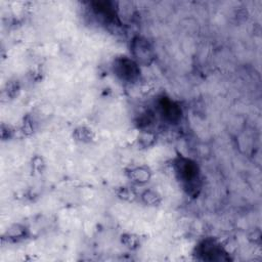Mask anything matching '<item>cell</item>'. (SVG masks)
Wrapping results in <instances>:
<instances>
[{
	"label": "cell",
	"instance_id": "obj_1",
	"mask_svg": "<svg viewBox=\"0 0 262 262\" xmlns=\"http://www.w3.org/2000/svg\"><path fill=\"white\" fill-rule=\"evenodd\" d=\"M174 171L177 180L187 193H196L201 187V173L196 163L183 156L174 161Z\"/></svg>",
	"mask_w": 262,
	"mask_h": 262
},
{
	"label": "cell",
	"instance_id": "obj_2",
	"mask_svg": "<svg viewBox=\"0 0 262 262\" xmlns=\"http://www.w3.org/2000/svg\"><path fill=\"white\" fill-rule=\"evenodd\" d=\"M113 72L121 81L127 83L135 82L140 76L139 64L127 56H120L114 60Z\"/></svg>",
	"mask_w": 262,
	"mask_h": 262
},
{
	"label": "cell",
	"instance_id": "obj_3",
	"mask_svg": "<svg viewBox=\"0 0 262 262\" xmlns=\"http://www.w3.org/2000/svg\"><path fill=\"white\" fill-rule=\"evenodd\" d=\"M195 255L203 261H226L229 259L221 245L212 238L202 241L195 248Z\"/></svg>",
	"mask_w": 262,
	"mask_h": 262
},
{
	"label": "cell",
	"instance_id": "obj_4",
	"mask_svg": "<svg viewBox=\"0 0 262 262\" xmlns=\"http://www.w3.org/2000/svg\"><path fill=\"white\" fill-rule=\"evenodd\" d=\"M133 59L138 64L147 66L154 60V50L150 43L142 37H136L131 43Z\"/></svg>",
	"mask_w": 262,
	"mask_h": 262
},
{
	"label": "cell",
	"instance_id": "obj_5",
	"mask_svg": "<svg viewBox=\"0 0 262 262\" xmlns=\"http://www.w3.org/2000/svg\"><path fill=\"white\" fill-rule=\"evenodd\" d=\"M158 110L162 118L168 123L175 124L181 118L180 106L168 97H162L158 102Z\"/></svg>",
	"mask_w": 262,
	"mask_h": 262
},
{
	"label": "cell",
	"instance_id": "obj_6",
	"mask_svg": "<svg viewBox=\"0 0 262 262\" xmlns=\"http://www.w3.org/2000/svg\"><path fill=\"white\" fill-rule=\"evenodd\" d=\"M149 171L146 168H135L130 172V178L136 183H145L149 179Z\"/></svg>",
	"mask_w": 262,
	"mask_h": 262
},
{
	"label": "cell",
	"instance_id": "obj_7",
	"mask_svg": "<svg viewBox=\"0 0 262 262\" xmlns=\"http://www.w3.org/2000/svg\"><path fill=\"white\" fill-rule=\"evenodd\" d=\"M143 199L147 204H157L159 196L157 195L156 192L154 191H146L145 193H143Z\"/></svg>",
	"mask_w": 262,
	"mask_h": 262
},
{
	"label": "cell",
	"instance_id": "obj_8",
	"mask_svg": "<svg viewBox=\"0 0 262 262\" xmlns=\"http://www.w3.org/2000/svg\"><path fill=\"white\" fill-rule=\"evenodd\" d=\"M25 234V228L20 227L18 225H15L13 228H11L10 230V238L11 237H16V238H20L21 236H24Z\"/></svg>",
	"mask_w": 262,
	"mask_h": 262
}]
</instances>
